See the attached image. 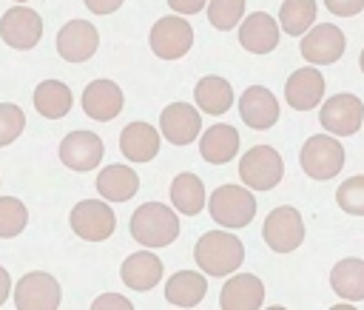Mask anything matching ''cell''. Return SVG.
<instances>
[{
	"label": "cell",
	"mask_w": 364,
	"mask_h": 310,
	"mask_svg": "<svg viewBox=\"0 0 364 310\" xmlns=\"http://www.w3.org/2000/svg\"><path fill=\"white\" fill-rule=\"evenodd\" d=\"M193 262L208 276H230L245 262V245L228 228L208 230L193 245Z\"/></svg>",
	"instance_id": "obj_1"
},
{
	"label": "cell",
	"mask_w": 364,
	"mask_h": 310,
	"mask_svg": "<svg viewBox=\"0 0 364 310\" xmlns=\"http://www.w3.org/2000/svg\"><path fill=\"white\" fill-rule=\"evenodd\" d=\"M179 210L162 202H142L128 222L131 236L145 247H168L179 236Z\"/></svg>",
	"instance_id": "obj_2"
},
{
	"label": "cell",
	"mask_w": 364,
	"mask_h": 310,
	"mask_svg": "<svg viewBox=\"0 0 364 310\" xmlns=\"http://www.w3.org/2000/svg\"><path fill=\"white\" fill-rule=\"evenodd\" d=\"M208 210L210 219L228 230H239L247 228L256 216V196L250 193V188L245 185H219L210 199H208Z\"/></svg>",
	"instance_id": "obj_3"
},
{
	"label": "cell",
	"mask_w": 364,
	"mask_h": 310,
	"mask_svg": "<svg viewBox=\"0 0 364 310\" xmlns=\"http://www.w3.org/2000/svg\"><path fill=\"white\" fill-rule=\"evenodd\" d=\"M299 162H301V171L310 179H318V182L333 179L344 168V145L330 131L307 137V142L299 151Z\"/></svg>",
	"instance_id": "obj_4"
},
{
	"label": "cell",
	"mask_w": 364,
	"mask_h": 310,
	"mask_svg": "<svg viewBox=\"0 0 364 310\" xmlns=\"http://www.w3.org/2000/svg\"><path fill=\"white\" fill-rule=\"evenodd\" d=\"M239 176L250 191H270L284 176V159L270 145H253L239 159Z\"/></svg>",
	"instance_id": "obj_5"
},
{
	"label": "cell",
	"mask_w": 364,
	"mask_h": 310,
	"mask_svg": "<svg viewBox=\"0 0 364 310\" xmlns=\"http://www.w3.org/2000/svg\"><path fill=\"white\" fill-rule=\"evenodd\" d=\"M148 43L159 60H182L193 46V26L185 14H165L151 26Z\"/></svg>",
	"instance_id": "obj_6"
},
{
	"label": "cell",
	"mask_w": 364,
	"mask_h": 310,
	"mask_svg": "<svg viewBox=\"0 0 364 310\" xmlns=\"http://www.w3.org/2000/svg\"><path fill=\"white\" fill-rule=\"evenodd\" d=\"M68 225L85 242H105L117 230V216L108 199H82L71 208Z\"/></svg>",
	"instance_id": "obj_7"
},
{
	"label": "cell",
	"mask_w": 364,
	"mask_h": 310,
	"mask_svg": "<svg viewBox=\"0 0 364 310\" xmlns=\"http://www.w3.org/2000/svg\"><path fill=\"white\" fill-rule=\"evenodd\" d=\"M262 239L273 253H290L304 242V219L296 208L279 205L262 225Z\"/></svg>",
	"instance_id": "obj_8"
},
{
	"label": "cell",
	"mask_w": 364,
	"mask_h": 310,
	"mask_svg": "<svg viewBox=\"0 0 364 310\" xmlns=\"http://www.w3.org/2000/svg\"><path fill=\"white\" fill-rule=\"evenodd\" d=\"M40 37H43V17L34 9L17 3V6L3 11V17H0V40L9 48L28 51V48H34L40 43Z\"/></svg>",
	"instance_id": "obj_9"
},
{
	"label": "cell",
	"mask_w": 364,
	"mask_h": 310,
	"mask_svg": "<svg viewBox=\"0 0 364 310\" xmlns=\"http://www.w3.org/2000/svg\"><path fill=\"white\" fill-rule=\"evenodd\" d=\"M318 122L336 137H353L364 125V102L355 94H333L327 102H321Z\"/></svg>",
	"instance_id": "obj_10"
},
{
	"label": "cell",
	"mask_w": 364,
	"mask_h": 310,
	"mask_svg": "<svg viewBox=\"0 0 364 310\" xmlns=\"http://www.w3.org/2000/svg\"><path fill=\"white\" fill-rule=\"evenodd\" d=\"M63 301L57 279L46 270H31L14 284V304L23 310H54Z\"/></svg>",
	"instance_id": "obj_11"
},
{
	"label": "cell",
	"mask_w": 364,
	"mask_h": 310,
	"mask_svg": "<svg viewBox=\"0 0 364 310\" xmlns=\"http://www.w3.org/2000/svg\"><path fill=\"white\" fill-rule=\"evenodd\" d=\"M344 46H347V40H344V31H341L338 26L318 23V26H313L310 31L301 34L299 51H301V57H304L307 63H313V65H330V63L341 60Z\"/></svg>",
	"instance_id": "obj_12"
},
{
	"label": "cell",
	"mask_w": 364,
	"mask_h": 310,
	"mask_svg": "<svg viewBox=\"0 0 364 310\" xmlns=\"http://www.w3.org/2000/svg\"><path fill=\"white\" fill-rule=\"evenodd\" d=\"M102 154H105L102 139L94 131H71L60 142V162L77 173L94 171L102 162Z\"/></svg>",
	"instance_id": "obj_13"
},
{
	"label": "cell",
	"mask_w": 364,
	"mask_h": 310,
	"mask_svg": "<svg viewBox=\"0 0 364 310\" xmlns=\"http://www.w3.org/2000/svg\"><path fill=\"white\" fill-rule=\"evenodd\" d=\"M159 131L171 145H191L202 134V114L199 105L191 102H171L159 114Z\"/></svg>",
	"instance_id": "obj_14"
},
{
	"label": "cell",
	"mask_w": 364,
	"mask_h": 310,
	"mask_svg": "<svg viewBox=\"0 0 364 310\" xmlns=\"http://www.w3.org/2000/svg\"><path fill=\"white\" fill-rule=\"evenodd\" d=\"M100 46V31L88 20H68L57 31V54L65 63H85Z\"/></svg>",
	"instance_id": "obj_15"
},
{
	"label": "cell",
	"mask_w": 364,
	"mask_h": 310,
	"mask_svg": "<svg viewBox=\"0 0 364 310\" xmlns=\"http://www.w3.org/2000/svg\"><path fill=\"white\" fill-rule=\"evenodd\" d=\"M239 114L242 122L253 131H267L279 122V100L264 85H250L239 97Z\"/></svg>",
	"instance_id": "obj_16"
},
{
	"label": "cell",
	"mask_w": 364,
	"mask_h": 310,
	"mask_svg": "<svg viewBox=\"0 0 364 310\" xmlns=\"http://www.w3.org/2000/svg\"><path fill=\"white\" fill-rule=\"evenodd\" d=\"M125 105V97H122V88L114 82V80H91L82 91V111L97 119V122H108L114 119Z\"/></svg>",
	"instance_id": "obj_17"
},
{
	"label": "cell",
	"mask_w": 364,
	"mask_h": 310,
	"mask_svg": "<svg viewBox=\"0 0 364 310\" xmlns=\"http://www.w3.org/2000/svg\"><path fill=\"white\" fill-rule=\"evenodd\" d=\"M324 97V77L318 68L313 65H304L299 71H293L284 82V100L290 108L296 111H310L321 102Z\"/></svg>",
	"instance_id": "obj_18"
},
{
	"label": "cell",
	"mask_w": 364,
	"mask_h": 310,
	"mask_svg": "<svg viewBox=\"0 0 364 310\" xmlns=\"http://www.w3.org/2000/svg\"><path fill=\"white\" fill-rule=\"evenodd\" d=\"M279 23L267 11H253L239 26V46L250 54H270L279 46Z\"/></svg>",
	"instance_id": "obj_19"
},
{
	"label": "cell",
	"mask_w": 364,
	"mask_h": 310,
	"mask_svg": "<svg viewBox=\"0 0 364 310\" xmlns=\"http://www.w3.org/2000/svg\"><path fill=\"white\" fill-rule=\"evenodd\" d=\"M162 273H165V267H162L159 256L151 253V247H148V250H139V253H131V256L122 262V267H119L122 284L131 287V290H136V293L154 290V287L159 284Z\"/></svg>",
	"instance_id": "obj_20"
},
{
	"label": "cell",
	"mask_w": 364,
	"mask_h": 310,
	"mask_svg": "<svg viewBox=\"0 0 364 310\" xmlns=\"http://www.w3.org/2000/svg\"><path fill=\"white\" fill-rule=\"evenodd\" d=\"M264 301V284L253 273H236L222 284L219 307L225 310H256Z\"/></svg>",
	"instance_id": "obj_21"
},
{
	"label": "cell",
	"mask_w": 364,
	"mask_h": 310,
	"mask_svg": "<svg viewBox=\"0 0 364 310\" xmlns=\"http://www.w3.org/2000/svg\"><path fill=\"white\" fill-rule=\"evenodd\" d=\"M199 154L210 165H225L239 154V131L228 122H216L199 134Z\"/></svg>",
	"instance_id": "obj_22"
},
{
	"label": "cell",
	"mask_w": 364,
	"mask_h": 310,
	"mask_svg": "<svg viewBox=\"0 0 364 310\" xmlns=\"http://www.w3.org/2000/svg\"><path fill=\"white\" fill-rule=\"evenodd\" d=\"M159 134L148 122H128L119 134V151L131 162H151L159 154Z\"/></svg>",
	"instance_id": "obj_23"
},
{
	"label": "cell",
	"mask_w": 364,
	"mask_h": 310,
	"mask_svg": "<svg viewBox=\"0 0 364 310\" xmlns=\"http://www.w3.org/2000/svg\"><path fill=\"white\" fill-rule=\"evenodd\" d=\"M208 273L176 270L165 284V301L173 307H196L208 296Z\"/></svg>",
	"instance_id": "obj_24"
},
{
	"label": "cell",
	"mask_w": 364,
	"mask_h": 310,
	"mask_svg": "<svg viewBox=\"0 0 364 310\" xmlns=\"http://www.w3.org/2000/svg\"><path fill=\"white\" fill-rule=\"evenodd\" d=\"M139 191V176L128 165H105L97 173V193L108 202H128Z\"/></svg>",
	"instance_id": "obj_25"
},
{
	"label": "cell",
	"mask_w": 364,
	"mask_h": 310,
	"mask_svg": "<svg viewBox=\"0 0 364 310\" xmlns=\"http://www.w3.org/2000/svg\"><path fill=\"white\" fill-rule=\"evenodd\" d=\"M193 100H196L199 111H205L210 117H222L233 105V85L219 74H208L196 82Z\"/></svg>",
	"instance_id": "obj_26"
},
{
	"label": "cell",
	"mask_w": 364,
	"mask_h": 310,
	"mask_svg": "<svg viewBox=\"0 0 364 310\" xmlns=\"http://www.w3.org/2000/svg\"><path fill=\"white\" fill-rule=\"evenodd\" d=\"M330 287L344 301L364 299V262L361 259H341L330 270Z\"/></svg>",
	"instance_id": "obj_27"
},
{
	"label": "cell",
	"mask_w": 364,
	"mask_h": 310,
	"mask_svg": "<svg viewBox=\"0 0 364 310\" xmlns=\"http://www.w3.org/2000/svg\"><path fill=\"white\" fill-rule=\"evenodd\" d=\"M74 105V97H71V88L60 80H43L37 88H34V108L40 117L46 119H60L71 111Z\"/></svg>",
	"instance_id": "obj_28"
},
{
	"label": "cell",
	"mask_w": 364,
	"mask_h": 310,
	"mask_svg": "<svg viewBox=\"0 0 364 310\" xmlns=\"http://www.w3.org/2000/svg\"><path fill=\"white\" fill-rule=\"evenodd\" d=\"M171 205L182 216H196L205 208V185H202V179L196 173H188V171L173 176V182H171Z\"/></svg>",
	"instance_id": "obj_29"
},
{
	"label": "cell",
	"mask_w": 364,
	"mask_h": 310,
	"mask_svg": "<svg viewBox=\"0 0 364 310\" xmlns=\"http://www.w3.org/2000/svg\"><path fill=\"white\" fill-rule=\"evenodd\" d=\"M316 0H284L279 9V26L284 28V34L301 37L316 23Z\"/></svg>",
	"instance_id": "obj_30"
},
{
	"label": "cell",
	"mask_w": 364,
	"mask_h": 310,
	"mask_svg": "<svg viewBox=\"0 0 364 310\" xmlns=\"http://www.w3.org/2000/svg\"><path fill=\"white\" fill-rule=\"evenodd\" d=\"M28 225V208L17 196H0V239H14Z\"/></svg>",
	"instance_id": "obj_31"
},
{
	"label": "cell",
	"mask_w": 364,
	"mask_h": 310,
	"mask_svg": "<svg viewBox=\"0 0 364 310\" xmlns=\"http://www.w3.org/2000/svg\"><path fill=\"white\" fill-rule=\"evenodd\" d=\"M245 14V0H208V23L216 31H230Z\"/></svg>",
	"instance_id": "obj_32"
},
{
	"label": "cell",
	"mask_w": 364,
	"mask_h": 310,
	"mask_svg": "<svg viewBox=\"0 0 364 310\" xmlns=\"http://www.w3.org/2000/svg\"><path fill=\"white\" fill-rule=\"evenodd\" d=\"M336 202L344 213L353 216H364V176H350L338 185L336 191Z\"/></svg>",
	"instance_id": "obj_33"
},
{
	"label": "cell",
	"mask_w": 364,
	"mask_h": 310,
	"mask_svg": "<svg viewBox=\"0 0 364 310\" xmlns=\"http://www.w3.org/2000/svg\"><path fill=\"white\" fill-rule=\"evenodd\" d=\"M26 128V114L17 102H0V148L11 145Z\"/></svg>",
	"instance_id": "obj_34"
},
{
	"label": "cell",
	"mask_w": 364,
	"mask_h": 310,
	"mask_svg": "<svg viewBox=\"0 0 364 310\" xmlns=\"http://www.w3.org/2000/svg\"><path fill=\"white\" fill-rule=\"evenodd\" d=\"M324 6L338 17H355L364 9V0H324Z\"/></svg>",
	"instance_id": "obj_35"
},
{
	"label": "cell",
	"mask_w": 364,
	"mask_h": 310,
	"mask_svg": "<svg viewBox=\"0 0 364 310\" xmlns=\"http://www.w3.org/2000/svg\"><path fill=\"white\" fill-rule=\"evenodd\" d=\"M91 307H119V310H128L131 301L125 296H119V293H102V296H97L91 301Z\"/></svg>",
	"instance_id": "obj_36"
},
{
	"label": "cell",
	"mask_w": 364,
	"mask_h": 310,
	"mask_svg": "<svg viewBox=\"0 0 364 310\" xmlns=\"http://www.w3.org/2000/svg\"><path fill=\"white\" fill-rule=\"evenodd\" d=\"M205 3L208 0H168L171 11H176V14H196L205 9Z\"/></svg>",
	"instance_id": "obj_37"
},
{
	"label": "cell",
	"mask_w": 364,
	"mask_h": 310,
	"mask_svg": "<svg viewBox=\"0 0 364 310\" xmlns=\"http://www.w3.org/2000/svg\"><path fill=\"white\" fill-rule=\"evenodd\" d=\"M82 3H85V9L94 11V14H111V11H117L125 0H82Z\"/></svg>",
	"instance_id": "obj_38"
},
{
	"label": "cell",
	"mask_w": 364,
	"mask_h": 310,
	"mask_svg": "<svg viewBox=\"0 0 364 310\" xmlns=\"http://www.w3.org/2000/svg\"><path fill=\"white\" fill-rule=\"evenodd\" d=\"M9 296H11V276H9V270L0 264V307L6 304Z\"/></svg>",
	"instance_id": "obj_39"
},
{
	"label": "cell",
	"mask_w": 364,
	"mask_h": 310,
	"mask_svg": "<svg viewBox=\"0 0 364 310\" xmlns=\"http://www.w3.org/2000/svg\"><path fill=\"white\" fill-rule=\"evenodd\" d=\"M358 65H361V71H364V51H361V57H358Z\"/></svg>",
	"instance_id": "obj_40"
},
{
	"label": "cell",
	"mask_w": 364,
	"mask_h": 310,
	"mask_svg": "<svg viewBox=\"0 0 364 310\" xmlns=\"http://www.w3.org/2000/svg\"><path fill=\"white\" fill-rule=\"evenodd\" d=\"M14 3H26V0H14Z\"/></svg>",
	"instance_id": "obj_41"
}]
</instances>
